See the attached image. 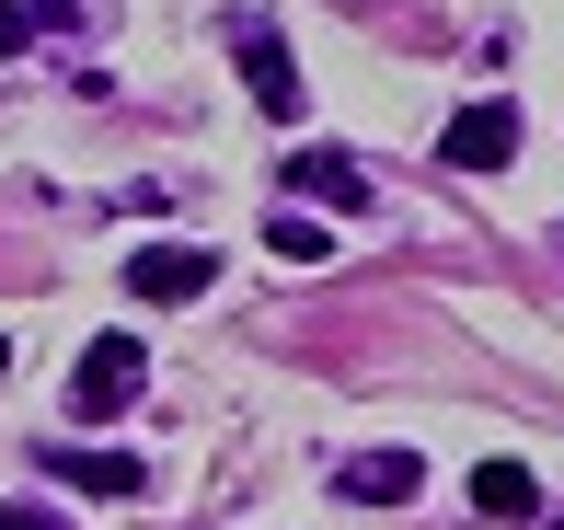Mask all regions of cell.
Masks as SVG:
<instances>
[{
	"mask_svg": "<svg viewBox=\"0 0 564 530\" xmlns=\"http://www.w3.org/2000/svg\"><path fill=\"white\" fill-rule=\"evenodd\" d=\"M139 392H150V346L139 335H93L82 369H69V415H82V426H116Z\"/></svg>",
	"mask_w": 564,
	"mask_h": 530,
	"instance_id": "1",
	"label": "cell"
},
{
	"mask_svg": "<svg viewBox=\"0 0 564 530\" xmlns=\"http://www.w3.org/2000/svg\"><path fill=\"white\" fill-rule=\"evenodd\" d=\"M230 46H242V93H253V105H265V116H300V105H312V82H300V58H289V35H276V23H230Z\"/></svg>",
	"mask_w": 564,
	"mask_h": 530,
	"instance_id": "2",
	"label": "cell"
},
{
	"mask_svg": "<svg viewBox=\"0 0 564 530\" xmlns=\"http://www.w3.org/2000/svg\"><path fill=\"white\" fill-rule=\"evenodd\" d=\"M438 162H449V173H507V162H519V105H507V93L460 105L449 139H438Z\"/></svg>",
	"mask_w": 564,
	"mask_h": 530,
	"instance_id": "3",
	"label": "cell"
},
{
	"mask_svg": "<svg viewBox=\"0 0 564 530\" xmlns=\"http://www.w3.org/2000/svg\"><path fill=\"white\" fill-rule=\"evenodd\" d=\"M276 196H300V208H369V173L346 162V150H289V162H276Z\"/></svg>",
	"mask_w": 564,
	"mask_h": 530,
	"instance_id": "4",
	"label": "cell"
},
{
	"mask_svg": "<svg viewBox=\"0 0 564 530\" xmlns=\"http://www.w3.org/2000/svg\"><path fill=\"white\" fill-rule=\"evenodd\" d=\"M208 277H219L208 242H139V255H127V300H196Z\"/></svg>",
	"mask_w": 564,
	"mask_h": 530,
	"instance_id": "5",
	"label": "cell"
},
{
	"mask_svg": "<svg viewBox=\"0 0 564 530\" xmlns=\"http://www.w3.org/2000/svg\"><path fill=\"white\" fill-rule=\"evenodd\" d=\"M426 462L415 450H357V462H335V496H357V508H415Z\"/></svg>",
	"mask_w": 564,
	"mask_h": 530,
	"instance_id": "6",
	"label": "cell"
},
{
	"mask_svg": "<svg viewBox=\"0 0 564 530\" xmlns=\"http://www.w3.org/2000/svg\"><path fill=\"white\" fill-rule=\"evenodd\" d=\"M46 473H58V485H93V496H139L150 485L127 450H46Z\"/></svg>",
	"mask_w": 564,
	"mask_h": 530,
	"instance_id": "7",
	"label": "cell"
},
{
	"mask_svg": "<svg viewBox=\"0 0 564 530\" xmlns=\"http://www.w3.org/2000/svg\"><path fill=\"white\" fill-rule=\"evenodd\" d=\"M82 12H93V0H0V58H23L35 35H69Z\"/></svg>",
	"mask_w": 564,
	"mask_h": 530,
	"instance_id": "8",
	"label": "cell"
},
{
	"mask_svg": "<svg viewBox=\"0 0 564 530\" xmlns=\"http://www.w3.org/2000/svg\"><path fill=\"white\" fill-rule=\"evenodd\" d=\"M473 508H484V519H542V485H530V462H484V473H473Z\"/></svg>",
	"mask_w": 564,
	"mask_h": 530,
	"instance_id": "9",
	"label": "cell"
},
{
	"mask_svg": "<svg viewBox=\"0 0 564 530\" xmlns=\"http://www.w3.org/2000/svg\"><path fill=\"white\" fill-rule=\"evenodd\" d=\"M265 242H276L289 266H323V242H335V231H323V219H300V208H265Z\"/></svg>",
	"mask_w": 564,
	"mask_h": 530,
	"instance_id": "10",
	"label": "cell"
},
{
	"mask_svg": "<svg viewBox=\"0 0 564 530\" xmlns=\"http://www.w3.org/2000/svg\"><path fill=\"white\" fill-rule=\"evenodd\" d=\"M0 530H58V508H0Z\"/></svg>",
	"mask_w": 564,
	"mask_h": 530,
	"instance_id": "11",
	"label": "cell"
},
{
	"mask_svg": "<svg viewBox=\"0 0 564 530\" xmlns=\"http://www.w3.org/2000/svg\"><path fill=\"white\" fill-rule=\"evenodd\" d=\"M0 369H12V335H0Z\"/></svg>",
	"mask_w": 564,
	"mask_h": 530,
	"instance_id": "12",
	"label": "cell"
},
{
	"mask_svg": "<svg viewBox=\"0 0 564 530\" xmlns=\"http://www.w3.org/2000/svg\"><path fill=\"white\" fill-rule=\"evenodd\" d=\"M553 242H564V231H553Z\"/></svg>",
	"mask_w": 564,
	"mask_h": 530,
	"instance_id": "13",
	"label": "cell"
}]
</instances>
